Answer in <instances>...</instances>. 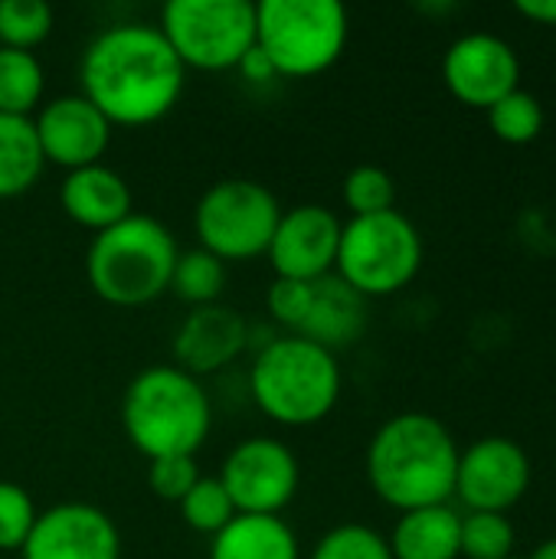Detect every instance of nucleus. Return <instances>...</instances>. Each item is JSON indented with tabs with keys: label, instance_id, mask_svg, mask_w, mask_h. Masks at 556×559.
Returning a JSON list of instances; mask_svg holds the SVG:
<instances>
[{
	"label": "nucleus",
	"instance_id": "f257e3e1",
	"mask_svg": "<svg viewBox=\"0 0 556 559\" xmlns=\"http://www.w3.org/2000/svg\"><path fill=\"white\" fill-rule=\"evenodd\" d=\"M82 98L115 128H144L174 111L187 69L151 23H118L98 33L79 66Z\"/></svg>",
	"mask_w": 556,
	"mask_h": 559
},
{
	"label": "nucleus",
	"instance_id": "f03ea898",
	"mask_svg": "<svg viewBox=\"0 0 556 559\" xmlns=\"http://www.w3.org/2000/svg\"><path fill=\"white\" fill-rule=\"evenodd\" d=\"M459 445L429 413L387 419L367 445V481L374 495L400 514L449 504L456 495Z\"/></svg>",
	"mask_w": 556,
	"mask_h": 559
},
{
	"label": "nucleus",
	"instance_id": "7ed1b4c3",
	"mask_svg": "<svg viewBox=\"0 0 556 559\" xmlns=\"http://www.w3.org/2000/svg\"><path fill=\"white\" fill-rule=\"evenodd\" d=\"M121 426L147 462L197 455L213 426L210 396L200 380L180 367H147L121 396Z\"/></svg>",
	"mask_w": 556,
	"mask_h": 559
},
{
	"label": "nucleus",
	"instance_id": "20e7f679",
	"mask_svg": "<svg viewBox=\"0 0 556 559\" xmlns=\"http://www.w3.org/2000/svg\"><path fill=\"white\" fill-rule=\"evenodd\" d=\"M341 367L338 354L288 334L269 341L252 370H249V393L256 406L279 426L308 429L328 419L341 400Z\"/></svg>",
	"mask_w": 556,
	"mask_h": 559
},
{
	"label": "nucleus",
	"instance_id": "39448f33",
	"mask_svg": "<svg viewBox=\"0 0 556 559\" xmlns=\"http://www.w3.org/2000/svg\"><path fill=\"white\" fill-rule=\"evenodd\" d=\"M180 249L164 223L131 213L111 229L95 233L85 275L92 292L115 308H141L170 288V272Z\"/></svg>",
	"mask_w": 556,
	"mask_h": 559
},
{
	"label": "nucleus",
	"instance_id": "423d86ee",
	"mask_svg": "<svg viewBox=\"0 0 556 559\" xmlns=\"http://www.w3.org/2000/svg\"><path fill=\"white\" fill-rule=\"evenodd\" d=\"M347 33V10L338 0L256 3V46L285 79L328 72L344 56Z\"/></svg>",
	"mask_w": 556,
	"mask_h": 559
},
{
	"label": "nucleus",
	"instance_id": "0eeeda50",
	"mask_svg": "<svg viewBox=\"0 0 556 559\" xmlns=\"http://www.w3.org/2000/svg\"><path fill=\"white\" fill-rule=\"evenodd\" d=\"M423 269V236L400 213L354 216L341 229L334 275L364 298H387L406 288Z\"/></svg>",
	"mask_w": 556,
	"mask_h": 559
},
{
	"label": "nucleus",
	"instance_id": "6e6552de",
	"mask_svg": "<svg viewBox=\"0 0 556 559\" xmlns=\"http://www.w3.org/2000/svg\"><path fill=\"white\" fill-rule=\"evenodd\" d=\"M161 36L184 69L226 72L256 46V3L249 0H170L161 10Z\"/></svg>",
	"mask_w": 556,
	"mask_h": 559
},
{
	"label": "nucleus",
	"instance_id": "1a4fd4ad",
	"mask_svg": "<svg viewBox=\"0 0 556 559\" xmlns=\"http://www.w3.org/2000/svg\"><path fill=\"white\" fill-rule=\"evenodd\" d=\"M282 206L272 190L256 180H220L213 183L193 213L200 249L226 262H249L269 252Z\"/></svg>",
	"mask_w": 556,
	"mask_h": 559
},
{
	"label": "nucleus",
	"instance_id": "9d476101",
	"mask_svg": "<svg viewBox=\"0 0 556 559\" xmlns=\"http://www.w3.org/2000/svg\"><path fill=\"white\" fill-rule=\"evenodd\" d=\"M220 485L226 488L236 514H262V518H282V511L298 495V459L295 452L269 436H256L239 442L223 468Z\"/></svg>",
	"mask_w": 556,
	"mask_h": 559
},
{
	"label": "nucleus",
	"instance_id": "9b49d317",
	"mask_svg": "<svg viewBox=\"0 0 556 559\" xmlns=\"http://www.w3.org/2000/svg\"><path fill=\"white\" fill-rule=\"evenodd\" d=\"M531 488V459L528 452L505 436H488L459 452L456 498L469 511L505 514Z\"/></svg>",
	"mask_w": 556,
	"mask_h": 559
},
{
	"label": "nucleus",
	"instance_id": "f8f14e48",
	"mask_svg": "<svg viewBox=\"0 0 556 559\" xmlns=\"http://www.w3.org/2000/svg\"><path fill=\"white\" fill-rule=\"evenodd\" d=\"M442 79L462 105L488 111L498 98L521 88V59L501 36L469 33L446 49Z\"/></svg>",
	"mask_w": 556,
	"mask_h": 559
},
{
	"label": "nucleus",
	"instance_id": "ddd939ff",
	"mask_svg": "<svg viewBox=\"0 0 556 559\" xmlns=\"http://www.w3.org/2000/svg\"><path fill=\"white\" fill-rule=\"evenodd\" d=\"M341 229V219L318 203H301L282 213L265 252L275 269V278L318 282L324 275H334Z\"/></svg>",
	"mask_w": 556,
	"mask_h": 559
},
{
	"label": "nucleus",
	"instance_id": "4468645a",
	"mask_svg": "<svg viewBox=\"0 0 556 559\" xmlns=\"http://www.w3.org/2000/svg\"><path fill=\"white\" fill-rule=\"evenodd\" d=\"M23 559H121V534L115 521L82 501L56 504L36 514V524L20 547Z\"/></svg>",
	"mask_w": 556,
	"mask_h": 559
},
{
	"label": "nucleus",
	"instance_id": "2eb2a0df",
	"mask_svg": "<svg viewBox=\"0 0 556 559\" xmlns=\"http://www.w3.org/2000/svg\"><path fill=\"white\" fill-rule=\"evenodd\" d=\"M33 131L43 160L66 167V174L102 164L111 141V124L82 95H59L46 102L33 118Z\"/></svg>",
	"mask_w": 556,
	"mask_h": 559
},
{
	"label": "nucleus",
	"instance_id": "dca6fc26",
	"mask_svg": "<svg viewBox=\"0 0 556 559\" xmlns=\"http://www.w3.org/2000/svg\"><path fill=\"white\" fill-rule=\"evenodd\" d=\"M249 341V324L226 305H203L193 308L174 337V360L190 377H206L229 367Z\"/></svg>",
	"mask_w": 556,
	"mask_h": 559
},
{
	"label": "nucleus",
	"instance_id": "f3484780",
	"mask_svg": "<svg viewBox=\"0 0 556 559\" xmlns=\"http://www.w3.org/2000/svg\"><path fill=\"white\" fill-rule=\"evenodd\" d=\"M62 210L72 223L102 233L111 229L115 223L128 219L134 210L131 203V187L125 183V177L105 164H92L82 170H69L59 190Z\"/></svg>",
	"mask_w": 556,
	"mask_h": 559
},
{
	"label": "nucleus",
	"instance_id": "a211bd4d",
	"mask_svg": "<svg viewBox=\"0 0 556 559\" xmlns=\"http://www.w3.org/2000/svg\"><path fill=\"white\" fill-rule=\"evenodd\" d=\"M367 331V298L357 295L344 278L324 275L311 285V308L298 337L338 354Z\"/></svg>",
	"mask_w": 556,
	"mask_h": 559
},
{
	"label": "nucleus",
	"instance_id": "6ab92c4d",
	"mask_svg": "<svg viewBox=\"0 0 556 559\" xmlns=\"http://www.w3.org/2000/svg\"><path fill=\"white\" fill-rule=\"evenodd\" d=\"M387 544L393 559H459L462 518L449 504L406 511Z\"/></svg>",
	"mask_w": 556,
	"mask_h": 559
},
{
	"label": "nucleus",
	"instance_id": "aec40b11",
	"mask_svg": "<svg viewBox=\"0 0 556 559\" xmlns=\"http://www.w3.org/2000/svg\"><path fill=\"white\" fill-rule=\"evenodd\" d=\"M298 537L282 518L236 514L210 547V559H298Z\"/></svg>",
	"mask_w": 556,
	"mask_h": 559
},
{
	"label": "nucleus",
	"instance_id": "412c9836",
	"mask_svg": "<svg viewBox=\"0 0 556 559\" xmlns=\"http://www.w3.org/2000/svg\"><path fill=\"white\" fill-rule=\"evenodd\" d=\"M46 160L33 131V118L0 115V200L23 197L36 187Z\"/></svg>",
	"mask_w": 556,
	"mask_h": 559
},
{
	"label": "nucleus",
	"instance_id": "4be33fe9",
	"mask_svg": "<svg viewBox=\"0 0 556 559\" xmlns=\"http://www.w3.org/2000/svg\"><path fill=\"white\" fill-rule=\"evenodd\" d=\"M43 66L33 52L0 46V115L29 118L43 102Z\"/></svg>",
	"mask_w": 556,
	"mask_h": 559
},
{
	"label": "nucleus",
	"instance_id": "5701e85b",
	"mask_svg": "<svg viewBox=\"0 0 556 559\" xmlns=\"http://www.w3.org/2000/svg\"><path fill=\"white\" fill-rule=\"evenodd\" d=\"M223 288H226V265L216 255H210L203 249H190V252L177 255L167 292H174L180 301H187L193 308L216 305Z\"/></svg>",
	"mask_w": 556,
	"mask_h": 559
},
{
	"label": "nucleus",
	"instance_id": "b1692460",
	"mask_svg": "<svg viewBox=\"0 0 556 559\" xmlns=\"http://www.w3.org/2000/svg\"><path fill=\"white\" fill-rule=\"evenodd\" d=\"M488 124L505 144H531L544 131V108L531 92L514 88L488 108Z\"/></svg>",
	"mask_w": 556,
	"mask_h": 559
},
{
	"label": "nucleus",
	"instance_id": "393cba45",
	"mask_svg": "<svg viewBox=\"0 0 556 559\" xmlns=\"http://www.w3.org/2000/svg\"><path fill=\"white\" fill-rule=\"evenodd\" d=\"M52 33V10L43 0H0V46L33 52Z\"/></svg>",
	"mask_w": 556,
	"mask_h": 559
},
{
	"label": "nucleus",
	"instance_id": "a878e982",
	"mask_svg": "<svg viewBox=\"0 0 556 559\" xmlns=\"http://www.w3.org/2000/svg\"><path fill=\"white\" fill-rule=\"evenodd\" d=\"M177 508H180V518L187 521V527L197 534H206V537H216L236 518V508H233L226 488L220 485V478H203V475Z\"/></svg>",
	"mask_w": 556,
	"mask_h": 559
},
{
	"label": "nucleus",
	"instance_id": "bb28decb",
	"mask_svg": "<svg viewBox=\"0 0 556 559\" xmlns=\"http://www.w3.org/2000/svg\"><path fill=\"white\" fill-rule=\"evenodd\" d=\"M514 527L505 514L469 511L462 518V557L465 559H511Z\"/></svg>",
	"mask_w": 556,
	"mask_h": 559
},
{
	"label": "nucleus",
	"instance_id": "cd10ccee",
	"mask_svg": "<svg viewBox=\"0 0 556 559\" xmlns=\"http://www.w3.org/2000/svg\"><path fill=\"white\" fill-rule=\"evenodd\" d=\"M344 203L354 216L390 213L397 203V183L383 167H374V164L354 167L344 180Z\"/></svg>",
	"mask_w": 556,
	"mask_h": 559
},
{
	"label": "nucleus",
	"instance_id": "c85d7f7f",
	"mask_svg": "<svg viewBox=\"0 0 556 559\" xmlns=\"http://www.w3.org/2000/svg\"><path fill=\"white\" fill-rule=\"evenodd\" d=\"M308 559H393V554L377 531L364 524H341L318 540Z\"/></svg>",
	"mask_w": 556,
	"mask_h": 559
},
{
	"label": "nucleus",
	"instance_id": "c756f323",
	"mask_svg": "<svg viewBox=\"0 0 556 559\" xmlns=\"http://www.w3.org/2000/svg\"><path fill=\"white\" fill-rule=\"evenodd\" d=\"M36 524V504L26 488L0 481V550H20Z\"/></svg>",
	"mask_w": 556,
	"mask_h": 559
},
{
	"label": "nucleus",
	"instance_id": "7c9ffc66",
	"mask_svg": "<svg viewBox=\"0 0 556 559\" xmlns=\"http://www.w3.org/2000/svg\"><path fill=\"white\" fill-rule=\"evenodd\" d=\"M197 481H200V468L193 455H164L147 465V488L161 501L180 504Z\"/></svg>",
	"mask_w": 556,
	"mask_h": 559
},
{
	"label": "nucleus",
	"instance_id": "2f4dec72",
	"mask_svg": "<svg viewBox=\"0 0 556 559\" xmlns=\"http://www.w3.org/2000/svg\"><path fill=\"white\" fill-rule=\"evenodd\" d=\"M311 285L315 282H295V278H275L269 285V295H265V305H269V314L288 328L292 334H298V328L305 324L308 318V308H311Z\"/></svg>",
	"mask_w": 556,
	"mask_h": 559
},
{
	"label": "nucleus",
	"instance_id": "473e14b6",
	"mask_svg": "<svg viewBox=\"0 0 556 559\" xmlns=\"http://www.w3.org/2000/svg\"><path fill=\"white\" fill-rule=\"evenodd\" d=\"M236 69H239V72H242V79H246V82H252V85H262V82L279 79L275 66L269 62V56H265L259 46H252V49L239 59V66H236Z\"/></svg>",
	"mask_w": 556,
	"mask_h": 559
},
{
	"label": "nucleus",
	"instance_id": "72a5a7b5",
	"mask_svg": "<svg viewBox=\"0 0 556 559\" xmlns=\"http://www.w3.org/2000/svg\"><path fill=\"white\" fill-rule=\"evenodd\" d=\"M514 10L534 23H544V26H556V0H518Z\"/></svg>",
	"mask_w": 556,
	"mask_h": 559
},
{
	"label": "nucleus",
	"instance_id": "f704fd0d",
	"mask_svg": "<svg viewBox=\"0 0 556 559\" xmlns=\"http://www.w3.org/2000/svg\"><path fill=\"white\" fill-rule=\"evenodd\" d=\"M531 559H556V537L554 540H547V544H541V547L531 554Z\"/></svg>",
	"mask_w": 556,
	"mask_h": 559
},
{
	"label": "nucleus",
	"instance_id": "c9c22d12",
	"mask_svg": "<svg viewBox=\"0 0 556 559\" xmlns=\"http://www.w3.org/2000/svg\"><path fill=\"white\" fill-rule=\"evenodd\" d=\"M511 559H514V557H511Z\"/></svg>",
	"mask_w": 556,
	"mask_h": 559
}]
</instances>
